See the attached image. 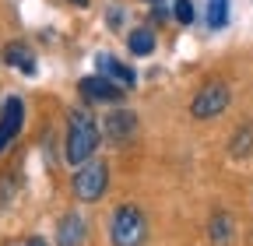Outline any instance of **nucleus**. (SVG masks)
Masks as SVG:
<instances>
[{
	"label": "nucleus",
	"mask_w": 253,
	"mask_h": 246,
	"mask_svg": "<svg viewBox=\"0 0 253 246\" xmlns=\"http://www.w3.org/2000/svg\"><path fill=\"white\" fill-rule=\"evenodd\" d=\"M148 4H158V0H148Z\"/></svg>",
	"instance_id": "nucleus-17"
},
{
	"label": "nucleus",
	"mask_w": 253,
	"mask_h": 246,
	"mask_svg": "<svg viewBox=\"0 0 253 246\" xmlns=\"http://www.w3.org/2000/svg\"><path fill=\"white\" fill-rule=\"evenodd\" d=\"M172 14H176L179 25H190V21H194V4H190V0H176V4H172Z\"/></svg>",
	"instance_id": "nucleus-15"
},
{
	"label": "nucleus",
	"mask_w": 253,
	"mask_h": 246,
	"mask_svg": "<svg viewBox=\"0 0 253 246\" xmlns=\"http://www.w3.org/2000/svg\"><path fill=\"white\" fill-rule=\"evenodd\" d=\"M71 190H74V197H78V201H88V204L102 201V197H106V190H109V165H106V162H99V159L81 162V165H78V172H74V179H71Z\"/></svg>",
	"instance_id": "nucleus-3"
},
{
	"label": "nucleus",
	"mask_w": 253,
	"mask_h": 246,
	"mask_svg": "<svg viewBox=\"0 0 253 246\" xmlns=\"http://www.w3.org/2000/svg\"><path fill=\"white\" fill-rule=\"evenodd\" d=\"M225 21H229V0H208V25L225 28Z\"/></svg>",
	"instance_id": "nucleus-14"
},
{
	"label": "nucleus",
	"mask_w": 253,
	"mask_h": 246,
	"mask_svg": "<svg viewBox=\"0 0 253 246\" xmlns=\"http://www.w3.org/2000/svg\"><path fill=\"white\" fill-rule=\"evenodd\" d=\"M102 130H106V137H109L113 144H130V141H134V134H137V116H134L130 109L116 106V109L106 116Z\"/></svg>",
	"instance_id": "nucleus-5"
},
{
	"label": "nucleus",
	"mask_w": 253,
	"mask_h": 246,
	"mask_svg": "<svg viewBox=\"0 0 253 246\" xmlns=\"http://www.w3.org/2000/svg\"><path fill=\"white\" fill-rule=\"evenodd\" d=\"M126 46H130L134 56H151L155 53V32H151V28H137V32H130Z\"/></svg>",
	"instance_id": "nucleus-12"
},
{
	"label": "nucleus",
	"mask_w": 253,
	"mask_h": 246,
	"mask_svg": "<svg viewBox=\"0 0 253 246\" xmlns=\"http://www.w3.org/2000/svg\"><path fill=\"white\" fill-rule=\"evenodd\" d=\"M109 239L113 246H144L148 239V218L137 204H123L109 214Z\"/></svg>",
	"instance_id": "nucleus-2"
},
{
	"label": "nucleus",
	"mask_w": 253,
	"mask_h": 246,
	"mask_svg": "<svg viewBox=\"0 0 253 246\" xmlns=\"http://www.w3.org/2000/svg\"><path fill=\"white\" fill-rule=\"evenodd\" d=\"M123 91H126V88H120L116 81H109V78H102V74L81 81V95H84L88 102H116Z\"/></svg>",
	"instance_id": "nucleus-8"
},
{
	"label": "nucleus",
	"mask_w": 253,
	"mask_h": 246,
	"mask_svg": "<svg viewBox=\"0 0 253 246\" xmlns=\"http://www.w3.org/2000/svg\"><path fill=\"white\" fill-rule=\"evenodd\" d=\"M102 134H99V123H95L91 109H74L67 116V148H63V155H67L71 165H81L95 155V148H99Z\"/></svg>",
	"instance_id": "nucleus-1"
},
{
	"label": "nucleus",
	"mask_w": 253,
	"mask_h": 246,
	"mask_svg": "<svg viewBox=\"0 0 253 246\" xmlns=\"http://www.w3.org/2000/svg\"><path fill=\"white\" fill-rule=\"evenodd\" d=\"M250 151H253V123H243V127H236L232 141H229V155L232 159H250Z\"/></svg>",
	"instance_id": "nucleus-11"
},
{
	"label": "nucleus",
	"mask_w": 253,
	"mask_h": 246,
	"mask_svg": "<svg viewBox=\"0 0 253 246\" xmlns=\"http://www.w3.org/2000/svg\"><path fill=\"white\" fill-rule=\"evenodd\" d=\"M84 239H88V222L78 211H67L56 222V246H81Z\"/></svg>",
	"instance_id": "nucleus-7"
},
{
	"label": "nucleus",
	"mask_w": 253,
	"mask_h": 246,
	"mask_svg": "<svg viewBox=\"0 0 253 246\" xmlns=\"http://www.w3.org/2000/svg\"><path fill=\"white\" fill-rule=\"evenodd\" d=\"M95 64H99V74H102V78L116 81L120 88H134L137 74H134L130 67H126L123 60H116V56H109V53H99V60H95Z\"/></svg>",
	"instance_id": "nucleus-9"
},
{
	"label": "nucleus",
	"mask_w": 253,
	"mask_h": 246,
	"mask_svg": "<svg viewBox=\"0 0 253 246\" xmlns=\"http://www.w3.org/2000/svg\"><path fill=\"white\" fill-rule=\"evenodd\" d=\"M208 236H211V243H214V246H229V243H232V236H236V222H232V214H229V211H218L214 218H211Z\"/></svg>",
	"instance_id": "nucleus-10"
},
{
	"label": "nucleus",
	"mask_w": 253,
	"mask_h": 246,
	"mask_svg": "<svg viewBox=\"0 0 253 246\" xmlns=\"http://www.w3.org/2000/svg\"><path fill=\"white\" fill-rule=\"evenodd\" d=\"M7 246H46L39 236H28V239H14V243H7Z\"/></svg>",
	"instance_id": "nucleus-16"
},
{
	"label": "nucleus",
	"mask_w": 253,
	"mask_h": 246,
	"mask_svg": "<svg viewBox=\"0 0 253 246\" xmlns=\"http://www.w3.org/2000/svg\"><path fill=\"white\" fill-rule=\"evenodd\" d=\"M21 123H25V102L18 95H11L4 102V113H0V151L21 134Z\"/></svg>",
	"instance_id": "nucleus-6"
},
{
	"label": "nucleus",
	"mask_w": 253,
	"mask_h": 246,
	"mask_svg": "<svg viewBox=\"0 0 253 246\" xmlns=\"http://www.w3.org/2000/svg\"><path fill=\"white\" fill-rule=\"evenodd\" d=\"M229 102H232L229 84L221 81V78H211V81H204L197 88L194 102H190V113H194L197 120H214V116H221V113L229 109Z\"/></svg>",
	"instance_id": "nucleus-4"
},
{
	"label": "nucleus",
	"mask_w": 253,
	"mask_h": 246,
	"mask_svg": "<svg viewBox=\"0 0 253 246\" xmlns=\"http://www.w3.org/2000/svg\"><path fill=\"white\" fill-rule=\"evenodd\" d=\"M4 60H7V64H14V67H21L25 74H32V71H36V56H32L21 42H14V46H7L4 49Z\"/></svg>",
	"instance_id": "nucleus-13"
}]
</instances>
